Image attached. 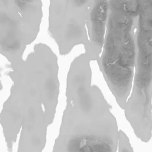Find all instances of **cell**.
I'll return each mask as SVG.
<instances>
[{"instance_id":"8992f818","label":"cell","mask_w":152,"mask_h":152,"mask_svg":"<svg viewBox=\"0 0 152 152\" xmlns=\"http://www.w3.org/2000/svg\"><path fill=\"white\" fill-rule=\"evenodd\" d=\"M93 0H52L49 7L48 33L61 55H66L78 45L90 48L87 20Z\"/></svg>"},{"instance_id":"ba28073f","label":"cell","mask_w":152,"mask_h":152,"mask_svg":"<svg viewBox=\"0 0 152 152\" xmlns=\"http://www.w3.org/2000/svg\"><path fill=\"white\" fill-rule=\"evenodd\" d=\"M118 152H134L129 138L122 130L119 131Z\"/></svg>"},{"instance_id":"7a4b0ae2","label":"cell","mask_w":152,"mask_h":152,"mask_svg":"<svg viewBox=\"0 0 152 152\" xmlns=\"http://www.w3.org/2000/svg\"><path fill=\"white\" fill-rule=\"evenodd\" d=\"M103 97L75 94L66 101L53 152H116L117 121Z\"/></svg>"},{"instance_id":"52a82bcc","label":"cell","mask_w":152,"mask_h":152,"mask_svg":"<svg viewBox=\"0 0 152 152\" xmlns=\"http://www.w3.org/2000/svg\"><path fill=\"white\" fill-rule=\"evenodd\" d=\"M108 15V1L93 0L87 20L90 48L84 52L91 61H97L103 49Z\"/></svg>"},{"instance_id":"277c9868","label":"cell","mask_w":152,"mask_h":152,"mask_svg":"<svg viewBox=\"0 0 152 152\" xmlns=\"http://www.w3.org/2000/svg\"><path fill=\"white\" fill-rule=\"evenodd\" d=\"M140 4L132 86L124 110L136 137L148 142L152 137V1Z\"/></svg>"},{"instance_id":"6da1fadb","label":"cell","mask_w":152,"mask_h":152,"mask_svg":"<svg viewBox=\"0 0 152 152\" xmlns=\"http://www.w3.org/2000/svg\"><path fill=\"white\" fill-rule=\"evenodd\" d=\"M58 72L56 54L43 43L36 44L25 59L11 65L12 85L0 112V124L10 148L20 132L46 136L58 103Z\"/></svg>"},{"instance_id":"5b68a950","label":"cell","mask_w":152,"mask_h":152,"mask_svg":"<svg viewBox=\"0 0 152 152\" xmlns=\"http://www.w3.org/2000/svg\"><path fill=\"white\" fill-rule=\"evenodd\" d=\"M43 17L41 1L0 0V54L14 64L37 37Z\"/></svg>"},{"instance_id":"3957f363","label":"cell","mask_w":152,"mask_h":152,"mask_svg":"<svg viewBox=\"0 0 152 152\" xmlns=\"http://www.w3.org/2000/svg\"><path fill=\"white\" fill-rule=\"evenodd\" d=\"M140 10V0L108 1L104 41L96 61L108 88L123 110L132 86Z\"/></svg>"}]
</instances>
